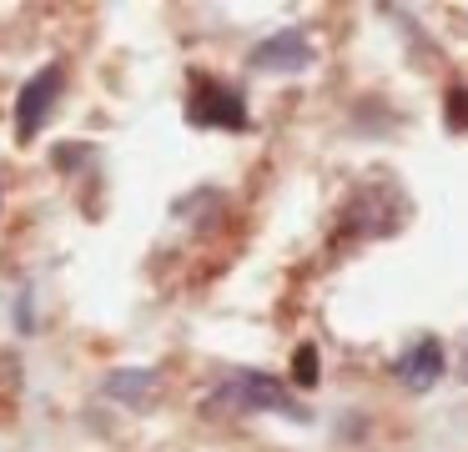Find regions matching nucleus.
Wrapping results in <instances>:
<instances>
[{
  "label": "nucleus",
  "mask_w": 468,
  "mask_h": 452,
  "mask_svg": "<svg viewBox=\"0 0 468 452\" xmlns=\"http://www.w3.org/2000/svg\"><path fill=\"white\" fill-rule=\"evenodd\" d=\"M61 86H66V66H61V60L41 66L31 80H26L21 96H16V141H36V136H41V126L51 121L56 100H61Z\"/></svg>",
  "instance_id": "obj_1"
},
{
  "label": "nucleus",
  "mask_w": 468,
  "mask_h": 452,
  "mask_svg": "<svg viewBox=\"0 0 468 452\" xmlns=\"http://www.w3.org/2000/svg\"><path fill=\"white\" fill-rule=\"evenodd\" d=\"M217 402L232 412H292V417H303V407H292L282 392V382L267 377V372H232V377L217 387Z\"/></svg>",
  "instance_id": "obj_2"
},
{
  "label": "nucleus",
  "mask_w": 468,
  "mask_h": 452,
  "mask_svg": "<svg viewBox=\"0 0 468 452\" xmlns=\"http://www.w3.org/2000/svg\"><path fill=\"white\" fill-rule=\"evenodd\" d=\"M192 126H227V131H242L247 126V110H242V96L217 80H197L192 90Z\"/></svg>",
  "instance_id": "obj_3"
},
{
  "label": "nucleus",
  "mask_w": 468,
  "mask_h": 452,
  "mask_svg": "<svg viewBox=\"0 0 468 452\" xmlns=\"http://www.w3.org/2000/svg\"><path fill=\"white\" fill-rule=\"evenodd\" d=\"M252 66L257 70H303V66H313V40L303 30H277V36H267L252 50Z\"/></svg>",
  "instance_id": "obj_4"
},
{
  "label": "nucleus",
  "mask_w": 468,
  "mask_h": 452,
  "mask_svg": "<svg viewBox=\"0 0 468 452\" xmlns=\"http://www.w3.org/2000/svg\"><path fill=\"white\" fill-rule=\"evenodd\" d=\"M156 387H162V377H156L152 367H122V372L106 377V397L126 402V407H152Z\"/></svg>",
  "instance_id": "obj_5"
},
{
  "label": "nucleus",
  "mask_w": 468,
  "mask_h": 452,
  "mask_svg": "<svg viewBox=\"0 0 468 452\" xmlns=\"http://www.w3.org/2000/svg\"><path fill=\"white\" fill-rule=\"evenodd\" d=\"M398 377H403L413 392H428L438 377H443V347H438V342H418V347H408V357L398 362Z\"/></svg>",
  "instance_id": "obj_6"
},
{
  "label": "nucleus",
  "mask_w": 468,
  "mask_h": 452,
  "mask_svg": "<svg viewBox=\"0 0 468 452\" xmlns=\"http://www.w3.org/2000/svg\"><path fill=\"white\" fill-rule=\"evenodd\" d=\"M292 382H297V387H317V347H297Z\"/></svg>",
  "instance_id": "obj_7"
},
{
  "label": "nucleus",
  "mask_w": 468,
  "mask_h": 452,
  "mask_svg": "<svg viewBox=\"0 0 468 452\" xmlns=\"http://www.w3.org/2000/svg\"><path fill=\"white\" fill-rule=\"evenodd\" d=\"M448 106H453V110H448V116H453V126H458V121H468V96H463V90H453V96H448Z\"/></svg>",
  "instance_id": "obj_8"
}]
</instances>
